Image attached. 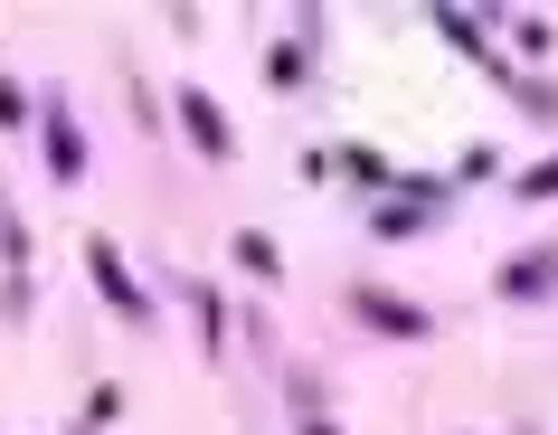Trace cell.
I'll return each instance as SVG.
<instances>
[{"label":"cell","mask_w":558,"mask_h":435,"mask_svg":"<svg viewBox=\"0 0 558 435\" xmlns=\"http://www.w3.org/2000/svg\"><path fill=\"white\" fill-rule=\"evenodd\" d=\"M445 218H454V180H398L388 208H369V237H379V246H408V237L445 228Z\"/></svg>","instance_id":"obj_1"},{"label":"cell","mask_w":558,"mask_h":435,"mask_svg":"<svg viewBox=\"0 0 558 435\" xmlns=\"http://www.w3.org/2000/svg\"><path fill=\"white\" fill-rule=\"evenodd\" d=\"M86 275H95V293H105V313H123V322H161L151 285H143V275H133V265L114 256V237H86Z\"/></svg>","instance_id":"obj_2"},{"label":"cell","mask_w":558,"mask_h":435,"mask_svg":"<svg viewBox=\"0 0 558 435\" xmlns=\"http://www.w3.org/2000/svg\"><path fill=\"white\" fill-rule=\"evenodd\" d=\"M38 152H48V180H58V190H76V180H86V133H76V114H66L58 86L38 95Z\"/></svg>","instance_id":"obj_3"},{"label":"cell","mask_w":558,"mask_h":435,"mask_svg":"<svg viewBox=\"0 0 558 435\" xmlns=\"http://www.w3.org/2000/svg\"><path fill=\"white\" fill-rule=\"evenodd\" d=\"M171 114H180V133H190V152H199V161H236L228 105H218L208 86H180V95H171Z\"/></svg>","instance_id":"obj_4"},{"label":"cell","mask_w":558,"mask_h":435,"mask_svg":"<svg viewBox=\"0 0 558 435\" xmlns=\"http://www.w3.org/2000/svg\"><path fill=\"white\" fill-rule=\"evenodd\" d=\"M493 293H501V303H549V293H558V237H549V246H521V256H501L493 265Z\"/></svg>","instance_id":"obj_5"},{"label":"cell","mask_w":558,"mask_h":435,"mask_svg":"<svg viewBox=\"0 0 558 435\" xmlns=\"http://www.w3.org/2000/svg\"><path fill=\"white\" fill-rule=\"evenodd\" d=\"M341 303H351V322H369L388 341H426V331H436V313H416V303H398V293H379V285H351Z\"/></svg>","instance_id":"obj_6"},{"label":"cell","mask_w":558,"mask_h":435,"mask_svg":"<svg viewBox=\"0 0 558 435\" xmlns=\"http://www.w3.org/2000/svg\"><path fill=\"white\" fill-rule=\"evenodd\" d=\"M313 38H323V20H313V10H303V20H294V29H284V38H275V48H265V86H275V95H294V86H313Z\"/></svg>","instance_id":"obj_7"},{"label":"cell","mask_w":558,"mask_h":435,"mask_svg":"<svg viewBox=\"0 0 558 435\" xmlns=\"http://www.w3.org/2000/svg\"><path fill=\"white\" fill-rule=\"evenodd\" d=\"M426 29H436V38H454V48H464V58L483 67V76H493V86H501V76H511V67L493 58V29H483V20H473V10H426Z\"/></svg>","instance_id":"obj_8"},{"label":"cell","mask_w":558,"mask_h":435,"mask_svg":"<svg viewBox=\"0 0 558 435\" xmlns=\"http://www.w3.org/2000/svg\"><path fill=\"white\" fill-rule=\"evenodd\" d=\"M228 256L246 265L256 285H284V246H275V237H265V228H236V237H228Z\"/></svg>","instance_id":"obj_9"},{"label":"cell","mask_w":558,"mask_h":435,"mask_svg":"<svg viewBox=\"0 0 558 435\" xmlns=\"http://www.w3.org/2000/svg\"><path fill=\"white\" fill-rule=\"evenodd\" d=\"M180 303L199 313V350H218V341H228V313H218V293H208L199 275H180Z\"/></svg>","instance_id":"obj_10"},{"label":"cell","mask_w":558,"mask_h":435,"mask_svg":"<svg viewBox=\"0 0 558 435\" xmlns=\"http://www.w3.org/2000/svg\"><path fill=\"white\" fill-rule=\"evenodd\" d=\"M341 171H351L360 190H398V171H388V161H379L369 143H351V152H341Z\"/></svg>","instance_id":"obj_11"},{"label":"cell","mask_w":558,"mask_h":435,"mask_svg":"<svg viewBox=\"0 0 558 435\" xmlns=\"http://www.w3.org/2000/svg\"><path fill=\"white\" fill-rule=\"evenodd\" d=\"M501 95H511V105H521V114L558 123V86H530V76H501Z\"/></svg>","instance_id":"obj_12"},{"label":"cell","mask_w":558,"mask_h":435,"mask_svg":"<svg viewBox=\"0 0 558 435\" xmlns=\"http://www.w3.org/2000/svg\"><path fill=\"white\" fill-rule=\"evenodd\" d=\"M511 200H521V208H539V200H558V161H530V171L511 180Z\"/></svg>","instance_id":"obj_13"},{"label":"cell","mask_w":558,"mask_h":435,"mask_svg":"<svg viewBox=\"0 0 558 435\" xmlns=\"http://www.w3.org/2000/svg\"><path fill=\"white\" fill-rule=\"evenodd\" d=\"M0 123H38V95L20 76H0Z\"/></svg>","instance_id":"obj_14"},{"label":"cell","mask_w":558,"mask_h":435,"mask_svg":"<svg viewBox=\"0 0 558 435\" xmlns=\"http://www.w3.org/2000/svg\"><path fill=\"white\" fill-rule=\"evenodd\" d=\"M511 38H521V58H549V20H530V10H511Z\"/></svg>","instance_id":"obj_15"},{"label":"cell","mask_w":558,"mask_h":435,"mask_svg":"<svg viewBox=\"0 0 558 435\" xmlns=\"http://www.w3.org/2000/svg\"><path fill=\"white\" fill-rule=\"evenodd\" d=\"M303 435H341V426H331V416H303Z\"/></svg>","instance_id":"obj_16"}]
</instances>
